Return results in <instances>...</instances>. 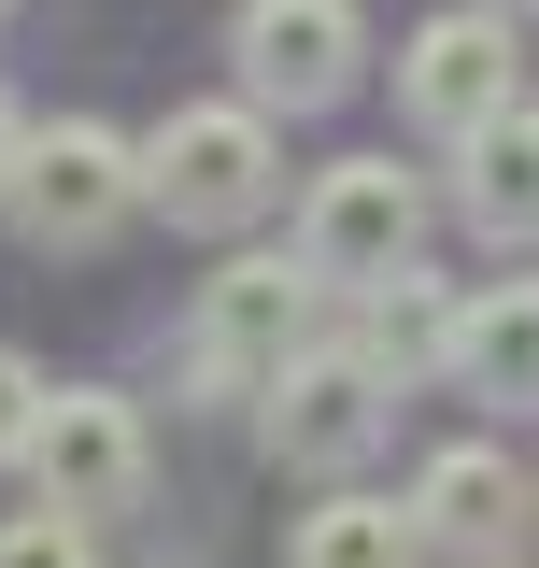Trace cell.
Masks as SVG:
<instances>
[{
	"instance_id": "cell-2",
	"label": "cell",
	"mask_w": 539,
	"mask_h": 568,
	"mask_svg": "<svg viewBox=\"0 0 539 568\" xmlns=\"http://www.w3.org/2000/svg\"><path fill=\"white\" fill-rule=\"evenodd\" d=\"M0 213H14V242H29V256H100V242L142 213V142L100 129V114H58V129H29Z\"/></svg>"
},
{
	"instance_id": "cell-3",
	"label": "cell",
	"mask_w": 539,
	"mask_h": 568,
	"mask_svg": "<svg viewBox=\"0 0 539 568\" xmlns=\"http://www.w3.org/2000/svg\"><path fill=\"white\" fill-rule=\"evenodd\" d=\"M384 413H398V384H384V355H369V342H298V355L256 384L270 469H313V484H355L369 440H384Z\"/></svg>"
},
{
	"instance_id": "cell-1",
	"label": "cell",
	"mask_w": 539,
	"mask_h": 568,
	"mask_svg": "<svg viewBox=\"0 0 539 568\" xmlns=\"http://www.w3.org/2000/svg\"><path fill=\"white\" fill-rule=\"evenodd\" d=\"M284 200V129H270V100H171L156 129H142V213H171V227H256Z\"/></svg>"
},
{
	"instance_id": "cell-10",
	"label": "cell",
	"mask_w": 539,
	"mask_h": 568,
	"mask_svg": "<svg viewBox=\"0 0 539 568\" xmlns=\"http://www.w3.org/2000/svg\"><path fill=\"white\" fill-rule=\"evenodd\" d=\"M455 398H482V413H539V271L455 298Z\"/></svg>"
},
{
	"instance_id": "cell-19",
	"label": "cell",
	"mask_w": 539,
	"mask_h": 568,
	"mask_svg": "<svg viewBox=\"0 0 539 568\" xmlns=\"http://www.w3.org/2000/svg\"><path fill=\"white\" fill-rule=\"evenodd\" d=\"M0 29H14V0H0Z\"/></svg>"
},
{
	"instance_id": "cell-15",
	"label": "cell",
	"mask_w": 539,
	"mask_h": 568,
	"mask_svg": "<svg viewBox=\"0 0 539 568\" xmlns=\"http://www.w3.org/2000/svg\"><path fill=\"white\" fill-rule=\"evenodd\" d=\"M43 398H58V384H43L29 355L0 342V469H29V426H43Z\"/></svg>"
},
{
	"instance_id": "cell-4",
	"label": "cell",
	"mask_w": 539,
	"mask_h": 568,
	"mask_svg": "<svg viewBox=\"0 0 539 568\" xmlns=\"http://www.w3.org/2000/svg\"><path fill=\"white\" fill-rule=\"evenodd\" d=\"M313 313H327V284H313L298 242H284V256H227V271L200 284V313H185V369H200L213 398H256L270 369L313 342Z\"/></svg>"
},
{
	"instance_id": "cell-8",
	"label": "cell",
	"mask_w": 539,
	"mask_h": 568,
	"mask_svg": "<svg viewBox=\"0 0 539 568\" xmlns=\"http://www.w3.org/2000/svg\"><path fill=\"white\" fill-rule=\"evenodd\" d=\"M227 58H242V100L327 114V100H355V71H369V14L355 0H242Z\"/></svg>"
},
{
	"instance_id": "cell-6",
	"label": "cell",
	"mask_w": 539,
	"mask_h": 568,
	"mask_svg": "<svg viewBox=\"0 0 539 568\" xmlns=\"http://www.w3.org/2000/svg\"><path fill=\"white\" fill-rule=\"evenodd\" d=\"M526 14H497V0H469V14H426L398 43V114L426 142H469V129H497L511 100H526V43H511Z\"/></svg>"
},
{
	"instance_id": "cell-17",
	"label": "cell",
	"mask_w": 539,
	"mask_h": 568,
	"mask_svg": "<svg viewBox=\"0 0 539 568\" xmlns=\"http://www.w3.org/2000/svg\"><path fill=\"white\" fill-rule=\"evenodd\" d=\"M497 14H539V0H497Z\"/></svg>"
},
{
	"instance_id": "cell-18",
	"label": "cell",
	"mask_w": 539,
	"mask_h": 568,
	"mask_svg": "<svg viewBox=\"0 0 539 568\" xmlns=\"http://www.w3.org/2000/svg\"><path fill=\"white\" fill-rule=\"evenodd\" d=\"M469 568H511V555H469Z\"/></svg>"
},
{
	"instance_id": "cell-14",
	"label": "cell",
	"mask_w": 539,
	"mask_h": 568,
	"mask_svg": "<svg viewBox=\"0 0 539 568\" xmlns=\"http://www.w3.org/2000/svg\"><path fill=\"white\" fill-rule=\"evenodd\" d=\"M0 568H100V526L58 511V497H29V511H0Z\"/></svg>"
},
{
	"instance_id": "cell-7",
	"label": "cell",
	"mask_w": 539,
	"mask_h": 568,
	"mask_svg": "<svg viewBox=\"0 0 539 568\" xmlns=\"http://www.w3.org/2000/svg\"><path fill=\"white\" fill-rule=\"evenodd\" d=\"M142 484H156L142 413L114 398V384H58L43 426H29V497H58V511H85V526H114V511H142Z\"/></svg>"
},
{
	"instance_id": "cell-9",
	"label": "cell",
	"mask_w": 539,
	"mask_h": 568,
	"mask_svg": "<svg viewBox=\"0 0 539 568\" xmlns=\"http://www.w3.org/2000/svg\"><path fill=\"white\" fill-rule=\"evenodd\" d=\"M411 511H426L440 555H511V526L539 511V484L497 455V440H440V455L411 469Z\"/></svg>"
},
{
	"instance_id": "cell-11",
	"label": "cell",
	"mask_w": 539,
	"mask_h": 568,
	"mask_svg": "<svg viewBox=\"0 0 539 568\" xmlns=\"http://www.w3.org/2000/svg\"><path fill=\"white\" fill-rule=\"evenodd\" d=\"M455 213H469L497 256H526V242H539V100H511L497 129L455 142Z\"/></svg>"
},
{
	"instance_id": "cell-16",
	"label": "cell",
	"mask_w": 539,
	"mask_h": 568,
	"mask_svg": "<svg viewBox=\"0 0 539 568\" xmlns=\"http://www.w3.org/2000/svg\"><path fill=\"white\" fill-rule=\"evenodd\" d=\"M14 156H29V114H14V100H0V185H14Z\"/></svg>"
},
{
	"instance_id": "cell-5",
	"label": "cell",
	"mask_w": 539,
	"mask_h": 568,
	"mask_svg": "<svg viewBox=\"0 0 539 568\" xmlns=\"http://www.w3.org/2000/svg\"><path fill=\"white\" fill-rule=\"evenodd\" d=\"M298 256H313L327 298H369L384 271H411L426 256V171H398V156H327L313 200H298Z\"/></svg>"
},
{
	"instance_id": "cell-12",
	"label": "cell",
	"mask_w": 539,
	"mask_h": 568,
	"mask_svg": "<svg viewBox=\"0 0 539 568\" xmlns=\"http://www.w3.org/2000/svg\"><path fill=\"white\" fill-rule=\"evenodd\" d=\"M284 568H426V511L369 484H327L298 526H284Z\"/></svg>"
},
{
	"instance_id": "cell-13",
	"label": "cell",
	"mask_w": 539,
	"mask_h": 568,
	"mask_svg": "<svg viewBox=\"0 0 539 568\" xmlns=\"http://www.w3.org/2000/svg\"><path fill=\"white\" fill-rule=\"evenodd\" d=\"M455 298H469V284H440L426 256L369 284V327H355V342L384 355V384H411V369H455Z\"/></svg>"
}]
</instances>
